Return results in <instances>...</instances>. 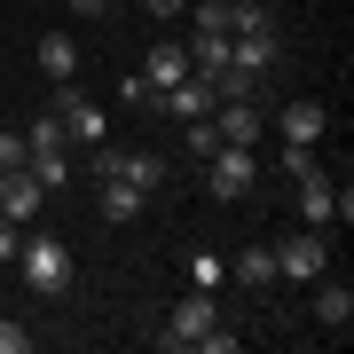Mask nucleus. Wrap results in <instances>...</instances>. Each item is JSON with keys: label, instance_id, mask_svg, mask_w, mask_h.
Instances as JSON below:
<instances>
[{"label": "nucleus", "instance_id": "nucleus-1", "mask_svg": "<svg viewBox=\"0 0 354 354\" xmlns=\"http://www.w3.org/2000/svg\"><path fill=\"white\" fill-rule=\"evenodd\" d=\"M150 339L165 346V354H181V346H205V354H228L236 346V330L221 323V307H213V291H189V299L165 315V330H150Z\"/></svg>", "mask_w": 354, "mask_h": 354}, {"label": "nucleus", "instance_id": "nucleus-2", "mask_svg": "<svg viewBox=\"0 0 354 354\" xmlns=\"http://www.w3.org/2000/svg\"><path fill=\"white\" fill-rule=\"evenodd\" d=\"M8 268L24 276V291H39V299L71 291V244H64V236H32V228H24V244H16Z\"/></svg>", "mask_w": 354, "mask_h": 354}, {"label": "nucleus", "instance_id": "nucleus-3", "mask_svg": "<svg viewBox=\"0 0 354 354\" xmlns=\"http://www.w3.org/2000/svg\"><path fill=\"white\" fill-rule=\"evenodd\" d=\"M268 252H276V276L315 283V276H330V228H291V236H276Z\"/></svg>", "mask_w": 354, "mask_h": 354}, {"label": "nucleus", "instance_id": "nucleus-4", "mask_svg": "<svg viewBox=\"0 0 354 354\" xmlns=\"http://www.w3.org/2000/svg\"><path fill=\"white\" fill-rule=\"evenodd\" d=\"M252 181H260V158L244 150V142H221V150H205V189H213L221 205L252 197Z\"/></svg>", "mask_w": 354, "mask_h": 354}, {"label": "nucleus", "instance_id": "nucleus-5", "mask_svg": "<svg viewBox=\"0 0 354 354\" xmlns=\"http://www.w3.org/2000/svg\"><path fill=\"white\" fill-rule=\"evenodd\" d=\"M299 221L307 228H330V221H354V189H346V181H330L323 174V165H315V174H299Z\"/></svg>", "mask_w": 354, "mask_h": 354}, {"label": "nucleus", "instance_id": "nucleus-6", "mask_svg": "<svg viewBox=\"0 0 354 354\" xmlns=\"http://www.w3.org/2000/svg\"><path fill=\"white\" fill-rule=\"evenodd\" d=\"M95 181H134V189H158L165 181V158H150V150H118L111 134L95 142Z\"/></svg>", "mask_w": 354, "mask_h": 354}, {"label": "nucleus", "instance_id": "nucleus-7", "mask_svg": "<svg viewBox=\"0 0 354 354\" xmlns=\"http://www.w3.org/2000/svg\"><path fill=\"white\" fill-rule=\"evenodd\" d=\"M55 127H64V142H102L111 134V111L95 95H79V87H55Z\"/></svg>", "mask_w": 354, "mask_h": 354}, {"label": "nucleus", "instance_id": "nucleus-8", "mask_svg": "<svg viewBox=\"0 0 354 354\" xmlns=\"http://www.w3.org/2000/svg\"><path fill=\"white\" fill-rule=\"evenodd\" d=\"M276 134L291 142V150H315V142L330 134V111H323L315 95H299V102H283V111H276Z\"/></svg>", "mask_w": 354, "mask_h": 354}, {"label": "nucleus", "instance_id": "nucleus-9", "mask_svg": "<svg viewBox=\"0 0 354 354\" xmlns=\"http://www.w3.org/2000/svg\"><path fill=\"white\" fill-rule=\"evenodd\" d=\"M39 205H48V189L16 165V174H0V221H16V228H32L39 221Z\"/></svg>", "mask_w": 354, "mask_h": 354}, {"label": "nucleus", "instance_id": "nucleus-10", "mask_svg": "<svg viewBox=\"0 0 354 354\" xmlns=\"http://www.w3.org/2000/svg\"><path fill=\"white\" fill-rule=\"evenodd\" d=\"M205 118H213V134H221V142H244V150L268 134V111H260V102H213Z\"/></svg>", "mask_w": 354, "mask_h": 354}, {"label": "nucleus", "instance_id": "nucleus-11", "mask_svg": "<svg viewBox=\"0 0 354 354\" xmlns=\"http://www.w3.org/2000/svg\"><path fill=\"white\" fill-rule=\"evenodd\" d=\"M32 64H39V79H55V87H71V79H79V39H71V32H39Z\"/></svg>", "mask_w": 354, "mask_h": 354}, {"label": "nucleus", "instance_id": "nucleus-12", "mask_svg": "<svg viewBox=\"0 0 354 354\" xmlns=\"http://www.w3.org/2000/svg\"><path fill=\"white\" fill-rule=\"evenodd\" d=\"M24 174L39 181V189H64L71 181V150L64 142H39V150H24Z\"/></svg>", "mask_w": 354, "mask_h": 354}, {"label": "nucleus", "instance_id": "nucleus-13", "mask_svg": "<svg viewBox=\"0 0 354 354\" xmlns=\"http://www.w3.org/2000/svg\"><path fill=\"white\" fill-rule=\"evenodd\" d=\"M158 102H165V111L181 118V127H189V118H205V111H213V87H205V79L189 71V79H174V87H165Z\"/></svg>", "mask_w": 354, "mask_h": 354}, {"label": "nucleus", "instance_id": "nucleus-14", "mask_svg": "<svg viewBox=\"0 0 354 354\" xmlns=\"http://www.w3.org/2000/svg\"><path fill=\"white\" fill-rule=\"evenodd\" d=\"M142 205H150V189H134V181H95V213L102 221H134Z\"/></svg>", "mask_w": 354, "mask_h": 354}, {"label": "nucleus", "instance_id": "nucleus-15", "mask_svg": "<svg viewBox=\"0 0 354 354\" xmlns=\"http://www.w3.org/2000/svg\"><path fill=\"white\" fill-rule=\"evenodd\" d=\"M174 79H189V48H150V64H142V87L165 95Z\"/></svg>", "mask_w": 354, "mask_h": 354}, {"label": "nucleus", "instance_id": "nucleus-16", "mask_svg": "<svg viewBox=\"0 0 354 354\" xmlns=\"http://www.w3.org/2000/svg\"><path fill=\"white\" fill-rule=\"evenodd\" d=\"M315 315L346 339V323H354V291H346V283H330V276H315Z\"/></svg>", "mask_w": 354, "mask_h": 354}, {"label": "nucleus", "instance_id": "nucleus-17", "mask_svg": "<svg viewBox=\"0 0 354 354\" xmlns=\"http://www.w3.org/2000/svg\"><path fill=\"white\" fill-rule=\"evenodd\" d=\"M228 276L252 283V291H268V283H276V252H268V244H244V252L228 260Z\"/></svg>", "mask_w": 354, "mask_h": 354}, {"label": "nucleus", "instance_id": "nucleus-18", "mask_svg": "<svg viewBox=\"0 0 354 354\" xmlns=\"http://www.w3.org/2000/svg\"><path fill=\"white\" fill-rule=\"evenodd\" d=\"M221 283H228V260L197 252V260H189V291H221Z\"/></svg>", "mask_w": 354, "mask_h": 354}, {"label": "nucleus", "instance_id": "nucleus-19", "mask_svg": "<svg viewBox=\"0 0 354 354\" xmlns=\"http://www.w3.org/2000/svg\"><path fill=\"white\" fill-rule=\"evenodd\" d=\"M197 32H236V0H205V8H197Z\"/></svg>", "mask_w": 354, "mask_h": 354}, {"label": "nucleus", "instance_id": "nucleus-20", "mask_svg": "<svg viewBox=\"0 0 354 354\" xmlns=\"http://www.w3.org/2000/svg\"><path fill=\"white\" fill-rule=\"evenodd\" d=\"M0 354H32V330L8 323V315H0Z\"/></svg>", "mask_w": 354, "mask_h": 354}, {"label": "nucleus", "instance_id": "nucleus-21", "mask_svg": "<svg viewBox=\"0 0 354 354\" xmlns=\"http://www.w3.org/2000/svg\"><path fill=\"white\" fill-rule=\"evenodd\" d=\"M24 165V134H0V174H16Z\"/></svg>", "mask_w": 354, "mask_h": 354}, {"label": "nucleus", "instance_id": "nucleus-22", "mask_svg": "<svg viewBox=\"0 0 354 354\" xmlns=\"http://www.w3.org/2000/svg\"><path fill=\"white\" fill-rule=\"evenodd\" d=\"M16 244H24V228H16V221H0V268L16 260Z\"/></svg>", "mask_w": 354, "mask_h": 354}, {"label": "nucleus", "instance_id": "nucleus-23", "mask_svg": "<svg viewBox=\"0 0 354 354\" xmlns=\"http://www.w3.org/2000/svg\"><path fill=\"white\" fill-rule=\"evenodd\" d=\"M134 8H142V16H181L189 0H134Z\"/></svg>", "mask_w": 354, "mask_h": 354}, {"label": "nucleus", "instance_id": "nucleus-24", "mask_svg": "<svg viewBox=\"0 0 354 354\" xmlns=\"http://www.w3.org/2000/svg\"><path fill=\"white\" fill-rule=\"evenodd\" d=\"M118 0H71V16H111Z\"/></svg>", "mask_w": 354, "mask_h": 354}]
</instances>
